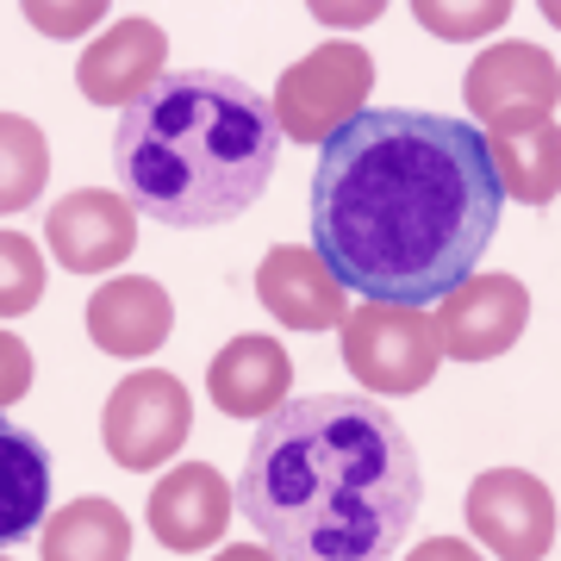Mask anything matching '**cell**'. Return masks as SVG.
Masks as SVG:
<instances>
[{"instance_id":"ac0fdd59","label":"cell","mask_w":561,"mask_h":561,"mask_svg":"<svg viewBox=\"0 0 561 561\" xmlns=\"http://www.w3.org/2000/svg\"><path fill=\"white\" fill-rule=\"evenodd\" d=\"M44 175H50L44 131L20 113H0V213H25L44 194Z\"/></svg>"},{"instance_id":"44dd1931","label":"cell","mask_w":561,"mask_h":561,"mask_svg":"<svg viewBox=\"0 0 561 561\" xmlns=\"http://www.w3.org/2000/svg\"><path fill=\"white\" fill-rule=\"evenodd\" d=\"M25 13H32V25H44V32H76V25H88L94 13H106V7H57V13H50V7H25Z\"/></svg>"},{"instance_id":"277c9868","label":"cell","mask_w":561,"mask_h":561,"mask_svg":"<svg viewBox=\"0 0 561 561\" xmlns=\"http://www.w3.org/2000/svg\"><path fill=\"white\" fill-rule=\"evenodd\" d=\"M368 88H375V62L362 57L356 44H324V50H312L306 62L287 69L280 94L268 106H275L280 131H294L300 144H324L337 125H350L362 113Z\"/></svg>"},{"instance_id":"2e32d148","label":"cell","mask_w":561,"mask_h":561,"mask_svg":"<svg viewBox=\"0 0 561 561\" xmlns=\"http://www.w3.org/2000/svg\"><path fill=\"white\" fill-rule=\"evenodd\" d=\"M256 294L280 324H300V331H331L343 319L337 280L319 268L312 250H294V243L268 250V262H262V275H256Z\"/></svg>"},{"instance_id":"8fae6325","label":"cell","mask_w":561,"mask_h":561,"mask_svg":"<svg viewBox=\"0 0 561 561\" xmlns=\"http://www.w3.org/2000/svg\"><path fill=\"white\" fill-rule=\"evenodd\" d=\"M225 524H231V486H225L206 461L175 468V474L150 493V530H157L169 549H181V556L219 542Z\"/></svg>"},{"instance_id":"603a6c76","label":"cell","mask_w":561,"mask_h":561,"mask_svg":"<svg viewBox=\"0 0 561 561\" xmlns=\"http://www.w3.org/2000/svg\"><path fill=\"white\" fill-rule=\"evenodd\" d=\"M219 561H275V556H268V549H250V542H238V549H225Z\"/></svg>"},{"instance_id":"4fadbf2b","label":"cell","mask_w":561,"mask_h":561,"mask_svg":"<svg viewBox=\"0 0 561 561\" xmlns=\"http://www.w3.org/2000/svg\"><path fill=\"white\" fill-rule=\"evenodd\" d=\"M169 324H175V306L157 280L119 275L88 300V337L101 343L106 356H150V350H162Z\"/></svg>"},{"instance_id":"d6986e66","label":"cell","mask_w":561,"mask_h":561,"mask_svg":"<svg viewBox=\"0 0 561 561\" xmlns=\"http://www.w3.org/2000/svg\"><path fill=\"white\" fill-rule=\"evenodd\" d=\"M44 294V262H38V243L20 238V231H0V319L13 312H32Z\"/></svg>"},{"instance_id":"8992f818","label":"cell","mask_w":561,"mask_h":561,"mask_svg":"<svg viewBox=\"0 0 561 561\" xmlns=\"http://www.w3.org/2000/svg\"><path fill=\"white\" fill-rule=\"evenodd\" d=\"M437 356L443 350L419 312L368 306V312H350V324H343V362L375 393H419L437 375Z\"/></svg>"},{"instance_id":"30bf717a","label":"cell","mask_w":561,"mask_h":561,"mask_svg":"<svg viewBox=\"0 0 561 561\" xmlns=\"http://www.w3.org/2000/svg\"><path fill=\"white\" fill-rule=\"evenodd\" d=\"M138 243V225H131V206L119 194H101V187H76L50 206V250H57L62 268L76 275H101L113 262L131 256Z\"/></svg>"},{"instance_id":"5b68a950","label":"cell","mask_w":561,"mask_h":561,"mask_svg":"<svg viewBox=\"0 0 561 561\" xmlns=\"http://www.w3.org/2000/svg\"><path fill=\"white\" fill-rule=\"evenodd\" d=\"M187 424H194L187 387L162 368H144V375L113 387V400H106V456L119 468L150 474L187 443Z\"/></svg>"},{"instance_id":"7c38bea8","label":"cell","mask_w":561,"mask_h":561,"mask_svg":"<svg viewBox=\"0 0 561 561\" xmlns=\"http://www.w3.org/2000/svg\"><path fill=\"white\" fill-rule=\"evenodd\" d=\"M162 50H169L162 25H150V20L113 25V32L81 57V69H76L81 94H88L94 106H131L144 88L162 76Z\"/></svg>"},{"instance_id":"7402d4cb","label":"cell","mask_w":561,"mask_h":561,"mask_svg":"<svg viewBox=\"0 0 561 561\" xmlns=\"http://www.w3.org/2000/svg\"><path fill=\"white\" fill-rule=\"evenodd\" d=\"M412 561H481L468 542H449V537H431V542H419L412 549Z\"/></svg>"},{"instance_id":"5bb4252c","label":"cell","mask_w":561,"mask_h":561,"mask_svg":"<svg viewBox=\"0 0 561 561\" xmlns=\"http://www.w3.org/2000/svg\"><path fill=\"white\" fill-rule=\"evenodd\" d=\"M50 512V449L0 412V549L25 542Z\"/></svg>"},{"instance_id":"ba28073f","label":"cell","mask_w":561,"mask_h":561,"mask_svg":"<svg viewBox=\"0 0 561 561\" xmlns=\"http://www.w3.org/2000/svg\"><path fill=\"white\" fill-rule=\"evenodd\" d=\"M524 312H530V294L512 275H468L443 300L431 337H437V350H449L461 362H486L500 356L505 343H518Z\"/></svg>"},{"instance_id":"e0dca14e","label":"cell","mask_w":561,"mask_h":561,"mask_svg":"<svg viewBox=\"0 0 561 561\" xmlns=\"http://www.w3.org/2000/svg\"><path fill=\"white\" fill-rule=\"evenodd\" d=\"M131 556V524L113 500L62 505L44 530V561H125Z\"/></svg>"},{"instance_id":"6da1fadb","label":"cell","mask_w":561,"mask_h":561,"mask_svg":"<svg viewBox=\"0 0 561 561\" xmlns=\"http://www.w3.org/2000/svg\"><path fill=\"white\" fill-rule=\"evenodd\" d=\"M500 213L505 181L474 119L362 106L319 144L312 256L362 306H443L486 256Z\"/></svg>"},{"instance_id":"9a60e30c","label":"cell","mask_w":561,"mask_h":561,"mask_svg":"<svg viewBox=\"0 0 561 561\" xmlns=\"http://www.w3.org/2000/svg\"><path fill=\"white\" fill-rule=\"evenodd\" d=\"M287 381H294V368L275 337H231L206 375L219 412H231V419H268L287 400Z\"/></svg>"},{"instance_id":"ffe728a7","label":"cell","mask_w":561,"mask_h":561,"mask_svg":"<svg viewBox=\"0 0 561 561\" xmlns=\"http://www.w3.org/2000/svg\"><path fill=\"white\" fill-rule=\"evenodd\" d=\"M32 387V350L13 331H0V405H13Z\"/></svg>"},{"instance_id":"7a4b0ae2","label":"cell","mask_w":561,"mask_h":561,"mask_svg":"<svg viewBox=\"0 0 561 561\" xmlns=\"http://www.w3.org/2000/svg\"><path fill=\"white\" fill-rule=\"evenodd\" d=\"M231 500L275 561H387L419 518L424 468L381 400L306 393L256 424Z\"/></svg>"},{"instance_id":"9c48e42d","label":"cell","mask_w":561,"mask_h":561,"mask_svg":"<svg viewBox=\"0 0 561 561\" xmlns=\"http://www.w3.org/2000/svg\"><path fill=\"white\" fill-rule=\"evenodd\" d=\"M468 101H474V113H486L505 131H537L556 113V62L542 50H530V44H505V50L474 62Z\"/></svg>"},{"instance_id":"52a82bcc","label":"cell","mask_w":561,"mask_h":561,"mask_svg":"<svg viewBox=\"0 0 561 561\" xmlns=\"http://www.w3.org/2000/svg\"><path fill=\"white\" fill-rule=\"evenodd\" d=\"M468 524L505 561H542L556 542V500L518 468H493L468 486Z\"/></svg>"},{"instance_id":"3957f363","label":"cell","mask_w":561,"mask_h":561,"mask_svg":"<svg viewBox=\"0 0 561 561\" xmlns=\"http://www.w3.org/2000/svg\"><path fill=\"white\" fill-rule=\"evenodd\" d=\"M275 106L225 69H162L113 131L125 206L169 231H206L250 213L275 175Z\"/></svg>"}]
</instances>
